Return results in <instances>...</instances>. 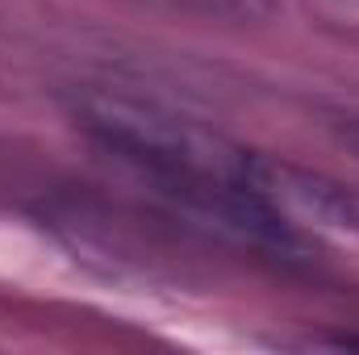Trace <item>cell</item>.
Returning <instances> with one entry per match:
<instances>
[{
  "label": "cell",
  "instance_id": "2",
  "mask_svg": "<svg viewBox=\"0 0 359 355\" xmlns=\"http://www.w3.org/2000/svg\"><path fill=\"white\" fill-rule=\"evenodd\" d=\"M247 192L288 230H347L359 234V192L343 180L301 168L292 159L251 151Z\"/></svg>",
  "mask_w": 359,
  "mask_h": 355
},
{
  "label": "cell",
  "instance_id": "4",
  "mask_svg": "<svg viewBox=\"0 0 359 355\" xmlns=\"http://www.w3.org/2000/svg\"><path fill=\"white\" fill-rule=\"evenodd\" d=\"M334 134L343 147H351L359 159V113H347V117H334Z\"/></svg>",
  "mask_w": 359,
  "mask_h": 355
},
{
  "label": "cell",
  "instance_id": "3",
  "mask_svg": "<svg viewBox=\"0 0 359 355\" xmlns=\"http://www.w3.org/2000/svg\"><path fill=\"white\" fill-rule=\"evenodd\" d=\"M147 8H163V13H188L201 21H268L280 13V0H138Z\"/></svg>",
  "mask_w": 359,
  "mask_h": 355
},
{
  "label": "cell",
  "instance_id": "1",
  "mask_svg": "<svg viewBox=\"0 0 359 355\" xmlns=\"http://www.w3.org/2000/svg\"><path fill=\"white\" fill-rule=\"evenodd\" d=\"M80 130L92 134L104 151L142 168L147 176L168 184L188 205L222 217L255 243L280 251H301L305 239L276 222L247 192L251 147L217 134L205 121H192L159 100H142L130 92H80L72 100Z\"/></svg>",
  "mask_w": 359,
  "mask_h": 355
}]
</instances>
